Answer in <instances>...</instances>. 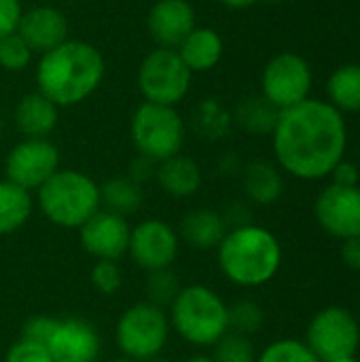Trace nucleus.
<instances>
[{
    "label": "nucleus",
    "mask_w": 360,
    "mask_h": 362,
    "mask_svg": "<svg viewBox=\"0 0 360 362\" xmlns=\"http://www.w3.org/2000/svg\"><path fill=\"white\" fill-rule=\"evenodd\" d=\"M144 199L142 187L134 182L127 174L112 176L100 185V204L104 210L115 212L119 216H132L140 210Z\"/></svg>",
    "instance_id": "24"
},
{
    "label": "nucleus",
    "mask_w": 360,
    "mask_h": 362,
    "mask_svg": "<svg viewBox=\"0 0 360 362\" xmlns=\"http://www.w3.org/2000/svg\"><path fill=\"white\" fill-rule=\"evenodd\" d=\"M221 274L236 286L257 288L274 280L282 265L278 238L259 225L233 227L216 248Z\"/></svg>",
    "instance_id": "3"
},
{
    "label": "nucleus",
    "mask_w": 360,
    "mask_h": 362,
    "mask_svg": "<svg viewBox=\"0 0 360 362\" xmlns=\"http://www.w3.org/2000/svg\"><path fill=\"white\" fill-rule=\"evenodd\" d=\"M197 25L189 0H155L146 15V30L157 47L176 49Z\"/></svg>",
    "instance_id": "17"
},
{
    "label": "nucleus",
    "mask_w": 360,
    "mask_h": 362,
    "mask_svg": "<svg viewBox=\"0 0 360 362\" xmlns=\"http://www.w3.org/2000/svg\"><path fill=\"white\" fill-rule=\"evenodd\" d=\"M13 121L23 138H49L59 123V108L34 89L19 98L13 110Z\"/></svg>",
    "instance_id": "18"
},
{
    "label": "nucleus",
    "mask_w": 360,
    "mask_h": 362,
    "mask_svg": "<svg viewBox=\"0 0 360 362\" xmlns=\"http://www.w3.org/2000/svg\"><path fill=\"white\" fill-rule=\"evenodd\" d=\"M155 170H157V163H153L151 159L138 155V157L129 163L127 176H129L134 182H138V185L142 187L144 182H149L151 178H155Z\"/></svg>",
    "instance_id": "36"
},
{
    "label": "nucleus",
    "mask_w": 360,
    "mask_h": 362,
    "mask_svg": "<svg viewBox=\"0 0 360 362\" xmlns=\"http://www.w3.org/2000/svg\"><path fill=\"white\" fill-rule=\"evenodd\" d=\"M318 225L333 238L350 240L360 235V189L329 185L316 199Z\"/></svg>",
    "instance_id": "14"
},
{
    "label": "nucleus",
    "mask_w": 360,
    "mask_h": 362,
    "mask_svg": "<svg viewBox=\"0 0 360 362\" xmlns=\"http://www.w3.org/2000/svg\"><path fill=\"white\" fill-rule=\"evenodd\" d=\"M182 362H214V361H212V356H208V354H193V356L185 358Z\"/></svg>",
    "instance_id": "40"
},
{
    "label": "nucleus",
    "mask_w": 360,
    "mask_h": 362,
    "mask_svg": "<svg viewBox=\"0 0 360 362\" xmlns=\"http://www.w3.org/2000/svg\"><path fill=\"white\" fill-rule=\"evenodd\" d=\"M242 185H244L248 199H252L259 206H269V204L278 202L282 195V189H284L280 170L274 163L261 161V159L252 161L244 168Z\"/></svg>",
    "instance_id": "23"
},
{
    "label": "nucleus",
    "mask_w": 360,
    "mask_h": 362,
    "mask_svg": "<svg viewBox=\"0 0 360 362\" xmlns=\"http://www.w3.org/2000/svg\"><path fill=\"white\" fill-rule=\"evenodd\" d=\"M76 231L81 248L95 261H119L127 255L132 225L125 216L100 208Z\"/></svg>",
    "instance_id": "13"
},
{
    "label": "nucleus",
    "mask_w": 360,
    "mask_h": 362,
    "mask_svg": "<svg viewBox=\"0 0 360 362\" xmlns=\"http://www.w3.org/2000/svg\"><path fill=\"white\" fill-rule=\"evenodd\" d=\"M335 362H359L354 356H348V358H342V361H335Z\"/></svg>",
    "instance_id": "43"
},
{
    "label": "nucleus",
    "mask_w": 360,
    "mask_h": 362,
    "mask_svg": "<svg viewBox=\"0 0 360 362\" xmlns=\"http://www.w3.org/2000/svg\"><path fill=\"white\" fill-rule=\"evenodd\" d=\"M257 362H320L316 354L297 339H280L269 344L259 356Z\"/></svg>",
    "instance_id": "31"
},
{
    "label": "nucleus",
    "mask_w": 360,
    "mask_h": 362,
    "mask_svg": "<svg viewBox=\"0 0 360 362\" xmlns=\"http://www.w3.org/2000/svg\"><path fill=\"white\" fill-rule=\"evenodd\" d=\"M312 68L306 57L293 51L274 55L261 74V95L276 108L284 110L310 98Z\"/></svg>",
    "instance_id": "9"
},
{
    "label": "nucleus",
    "mask_w": 360,
    "mask_h": 362,
    "mask_svg": "<svg viewBox=\"0 0 360 362\" xmlns=\"http://www.w3.org/2000/svg\"><path fill=\"white\" fill-rule=\"evenodd\" d=\"M106 62L102 51L81 38H68L38 57L34 81L36 91L57 108L87 102L102 85Z\"/></svg>",
    "instance_id": "2"
},
{
    "label": "nucleus",
    "mask_w": 360,
    "mask_h": 362,
    "mask_svg": "<svg viewBox=\"0 0 360 362\" xmlns=\"http://www.w3.org/2000/svg\"><path fill=\"white\" fill-rule=\"evenodd\" d=\"M129 138L138 155L161 163L182 151L187 125L176 106L142 102L132 115Z\"/></svg>",
    "instance_id": "6"
},
{
    "label": "nucleus",
    "mask_w": 360,
    "mask_h": 362,
    "mask_svg": "<svg viewBox=\"0 0 360 362\" xmlns=\"http://www.w3.org/2000/svg\"><path fill=\"white\" fill-rule=\"evenodd\" d=\"M21 15H23L21 0H0V40L17 32Z\"/></svg>",
    "instance_id": "35"
},
{
    "label": "nucleus",
    "mask_w": 360,
    "mask_h": 362,
    "mask_svg": "<svg viewBox=\"0 0 360 362\" xmlns=\"http://www.w3.org/2000/svg\"><path fill=\"white\" fill-rule=\"evenodd\" d=\"M4 362H55L47 346L17 339L4 354Z\"/></svg>",
    "instance_id": "33"
},
{
    "label": "nucleus",
    "mask_w": 360,
    "mask_h": 362,
    "mask_svg": "<svg viewBox=\"0 0 360 362\" xmlns=\"http://www.w3.org/2000/svg\"><path fill=\"white\" fill-rule=\"evenodd\" d=\"M40 214L59 229H79L100 208V185L81 170H57L38 191Z\"/></svg>",
    "instance_id": "5"
},
{
    "label": "nucleus",
    "mask_w": 360,
    "mask_h": 362,
    "mask_svg": "<svg viewBox=\"0 0 360 362\" xmlns=\"http://www.w3.org/2000/svg\"><path fill=\"white\" fill-rule=\"evenodd\" d=\"M176 231L180 244H187L193 250H216L229 229L219 210L195 208L182 216Z\"/></svg>",
    "instance_id": "19"
},
{
    "label": "nucleus",
    "mask_w": 360,
    "mask_h": 362,
    "mask_svg": "<svg viewBox=\"0 0 360 362\" xmlns=\"http://www.w3.org/2000/svg\"><path fill=\"white\" fill-rule=\"evenodd\" d=\"M172 327L168 318V310L153 305L149 301H140L129 305L115 325V346L121 356L136 362H144L155 356H161Z\"/></svg>",
    "instance_id": "7"
},
{
    "label": "nucleus",
    "mask_w": 360,
    "mask_h": 362,
    "mask_svg": "<svg viewBox=\"0 0 360 362\" xmlns=\"http://www.w3.org/2000/svg\"><path fill=\"white\" fill-rule=\"evenodd\" d=\"M144 362H170L168 358H163V356H155V358H149V361Z\"/></svg>",
    "instance_id": "42"
},
{
    "label": "nucleus",
    "mask_w": 360,
    "mask_h": 362,
    "mask_svg": "<svg viewBox=\"0 0 360 362\" xmlns=\"http://www.w3.org/2000/svg\"><path fill=\"white\" fill-rule=\"evenodd\" d=\"M136 83L144 102L178 106L191 91L193 72L185 66L176 49L155 47L142 57Z\"/></svg>",
    "instance_id": "8"
},
{
    "label": "nucleus",
    "mask_w": 360,
    "mask_h": 362,
    "mask_svg": "<svg viewBox=\"0 0 360 362\" xmlns=\"http://www.w3.org/2000/svg\"><path fill=\"white\" fill-rule=\"evenodd\" d=\"M221 4H225L227 8H248L257 2H263V0H219Z\"/></svg>",
    "instance_id": "39"
},
{
    "label": "nucleus",
    "mask_w": 360,
    "mask_h": 362,
    "mask_svg": "<svg viewBox=\"0 0 360 362\" xmlns=\"http://www.w3.org/2000/svg\"><path fill=\"white\" fill-rule=\"evenodd\" d=\"M185 66L195 72H210L214 70L225 53V40L219 30L210 25H195L193 32L176 47Z\"/></svg>",
    "instance_id": "20"
},
{
    "label": "nucleus",
    "mask_w": 360,
    "mask_h": 362,
    "mask_svg": "<svg viewBox=\"0 0 360 362\" xmlns=\"http://www.w3.org/2000/svg\"><path fill=\"white\" fill-rule=\"evenodd\" d=\"M342 261H344L350 269L360 272V235L350 238V240H344V246H342Z\"/></svg>",
    "instance_id": "38"
},
{
    "label": "nucleus",
    "mask_w": 360,
    "mask_h": 362,
    "mask_svg": "<svg viewBox=\"0 0 360 362\" xmlns=\"http://www.w3.org/2000/svg\"><path fill=\"white\" fill-rule=\"evenodd\" d=\"M214 362H257V352L250 337L240 333H227L212 346Z\"/></svg>",
    "instance_id": "28"
},
{
    "label": "nucleus",
    "mask_w": 360,
    "mask_h": 362,
    "mask_svg": "<svg viewBox=\"0 0 360 362\" xmlns=\"http://www.w3.org/2000/svg\"><path fill=\"white\" fill-rule=\"evenodd\" d=\"M265 2H276V0H265Z\"/></svg>",
    "instance_id": "46"
},
{
    "label": "nucleus",
    "mask_w": 360,
    "mask_h": 362,
    "mask_svg": "<svg viewBox=\"0 0 360 362\" xmlns=\"http://www.w3.org/2000/svg\"><path fill=\"white\" fill-rule=\"evenodd\" d=\"M178 250V231L163 218H144L129 231L127 257L146 274L172 269Z\"/></svg>",
    "instance_id": "12"
},
{
    "label": "nucleus",
    "mask_w": 360,
    "mask_h": 362,
    "mask_svg": "<svg viewBox=\"0 0 360 362\" xmlns=\"http://www.w3.org/2000/svg\"><path fill=\"white\" fill-rule=\"evenodd\" d=\"M155 180L166 195L174 199H187V197H193L202 189L204 176H202L199 163L193 157L178 153L157 163Z\"/></svg>",
    "instance_id": "21"
},
{
    "label": "nucleus",
    "mask_w": 360,
    "mask_h": 362,
    "mask_svg": "<svg viewBox=\"0 0 360 362\" xmlns=\"http://www.w3.org/2000/svg\"><path fill=\"white\" fill-rule=\"evenodd\" d=\"M47 350L55 362H98L102 339L91 322L83 318H64L57 320Z\"/></svg>",
    "instance_id": "15"
},
{
    "label": "nucleus",
    "mask_w": 360,
    "mask_h": 362,
    "mask_svg": "<svg viewBox=\"0 0 360 362\" xmlns=\"http://www.w3.org/2000/svg\"><path fill=\"white\" fill-rule=\"evenodd\" d=\"M108 362H136V361H132V358H125V356H117V358H110Z\"/></svg>",
    "instance_id": "41"
},
{
    "label": "nucleus",
    "mask_w": 360,
    "mask_h": 362,
    "mask_svg": "<svg viewBox=\"0 0 360 362\" xmlns=\"http://www.w3.org/2000/svg\"><path fill=\"white\" fill-rule=\"evenodd\" d=\"M327 102L342 115L360 112V64H344L329 76Z\"/></svg>",
    "instance_id": "25"
},
{
    "label": "nucleus",
    "mask_w": 360,
    "mask_h": 362,
    "mask_svg": "<svg viewBox=\"0 0 360 362\" xmlns=\"http://www.w3.org/2000/svg\"><path fill=\"white\" fill-rule=\"evenodd\" d=\"M180 288L182 286L178 282V276L172 269H159V272L146 274L144 291H146V301L153 305L168 310L172 305V301L176 299Z\"/></svg>",
    "instance_id": "27"
},
{
    "label": "nucleus",
    "mask_w": 360,
    "mask_h": 362,
    "mask_svg": "<svg viewBox=\"0 0 360 362\" xmlns=\"http://www.w3.org/2000/svg\"><path fill=\"white\" fill-rule=\"evenodd\" d=\"M348 129L327 100L308 98L278 112L272 146L278 165L295 178L320 180L344 161Z\"/></svg>",
    "instance_id": "1"
},
{
    "label": "nucleus",
    "mask_w": 360,
    "mask_h": 362,
    "mask_svg": "<svg viewBox=\"0 0 360 362\" xmlns=\"http://www.w3.org/2000/svg\"><path fill=\"white\" fill-rule=\"evenodd\" d=\"M278 112L280 110H276L263 95H252L238 104L233 112V121L240 129L252 136H263V134L274 132Z\"/></svg>",
    "instance_id": "26"
},
{
    "label": "nucleus",
    "mask_w": 360,
    "mask_h": 362,
    "mask_svg": "<svg viewBox=\"0 0 360 362\" xmlns=\"http://www.w3.org/2000/svg\"><path fill=\"white\" fill-rule=\"evenodd\" d=\"M59 148L49 138H21L4 159V174L32 193L59 170Z\"/></svg>",
    "instance_id": "11"
},
{
    "label": "nucleus",
    "mask_w": 360,
    "mask_h": 362,
    "mask_svg": "<svg viewBox=\"0 0 360 362\" xmlns=\"http://www.w3.org/2000/svg\"><path fill=\"white\" fill-rule=\"evenodd\" d=\"M263 320H265V314L257 301L242 299L229 305V331L231 333L250 337L263 327Z\"/></svg>",
    "instance_id": "29"
},
{
    "label": "nucleus",
    "mask_w": 360,
    "mask_h": 362,
    "mask_svg": "<svg viewBox=\"0 0 360 362\" xmlns=\"http://www.w3.org/2000/svg\"><path fill=\"white\" fill-rule=\"evenodd\" d=\"M360 344V329L354 316L344 308H327L308 327V348L320 362H335L354 356Z\"/></svg>",
    "instance_id": "10"
},
{
    "label": "nucleus",
    "mask_w": 360,
    "mask_h": 362,
    "mask_svg": "<svg viewBox=\"0 0 360 362\" xmlns=\"http://www.w3.org/2000/svg\"><path fill=\"white\" fill-rule=\"evenodd\" d=\"M89 278L91 286L104 297H115L123 286V272L117 261H95Z\"/></svg>",
    "instance_id": "32"
},
{
    "label": "nucleus",
    "mask_w": 360,
    "mask_h": 362,
    "mask_svg": "<svg viewBox=\"0 0 360 362\" xmlns=\"http://www.w3.org/2000/svg\"><path fill=\"white\" fill-rule=\"evenodd\" d=\"M34 59L32 49L15 32L0 40V68L4 72H23Z\"/></svg>",
    "instance_id": "30"
},
{
    "label": "nucleus",
    "mask_w": 360,
    "mask_h": 362,
    "mask_svg": "<svg viewBox=\"0 0 360 362\" xmlns=\"http://www.w3.org/2000/svg\"><path fill=\"white\" fill-rule=\"evenodd\" d=\"M55 2H70V0H55Z\"/></svg>",
    "instance_id": "45"
},
{
    "label": "nucleus",
    "mask_w": 360,
    "mask_h": 362,
    "mask_svg": "<svg viewBox=\"0 0 360 362\" xmlns=\"http://www.w3.org/2000/svg\"><path fill=\"white\" fill-rule=\"evenodd\" d=\"M68 17L55 4H36L25 8L17 25V34L25 40L34 55H42L68 40Z\"/></svg>",
    "instance_id": "16"
},
{
    "label": "nucleus",
    "mask_w": 360,
    "mask_h": 362,
    "mask_svg": "<svg viewBox=\"0 0 360 362\" xmlns=\"http://www.w3.org/2000/svg\"><path fill=\"white\" fill-rule=\"evenodd\" d=\"M34 212V197L23 187L0 180V238L17 233Z\"/></svg>",
    "instance_id": "22"
},
{
    "label": "nucleus",
    "mask_w": 360,
    "mask_h": 362,
    "mask_svg": "<svg viewBox=\"0 0 360 362\" xmlns=\"http://www.w3.org/2000/svg\"><path fill=\"white\" fill-rule=\"evenodd\" d=\"M57 325V318H51V316H32L25 320V325L21 327V335L19 339H25V341H32V344H40V346H47L51 335H53V329Z\"/></svg>",
    "instance_id": "34"
},
{
    "label": "nucleus",
    "mask_w": 360,
    "mask_h": 362,
    "mask_svg": "<svg viewBox=\"0 0 360 362\" xmlns=\"http://www.w3.org/2000/svg\"><path fill=\"white\" fill-rule=\"evenodd\" d=\"M2 129H4V119H2V112H0V136H2Z\"/></svg>",
    "instance_id": "44"
},
{
    "label": "nucleus",
    "mask_w": 360,
    "mask_h": 362,
    "mask_svg": "<svg viewBox=\"0 0 360 362\" xmlns=\"http://www.w3.org/2000/svg\"><path fill=\"white\" fill-rule=\"evenodd\" d=\"M331 174L335 178L333 185H339V187H356L359 182V170L354 163H348V161H339Z\"/></svg>",
    "instance_id": "37"
},
{
    "label": "nucleus",
    "mask_w": 360,
    "mask_h": 362,
    "mask_svg": "<svg viewBox=\"0 0 360 362\" xmlns=\"http://www.w3.org/2000/svg\"><path fill=\"white\" fill-rule=\"evenodd\" d=\"M172 331L193 348H212L229 333V305L206 284L182 286L168 308Z\"/></svg>",
    "instance_id": "4"
}]
</instances>
